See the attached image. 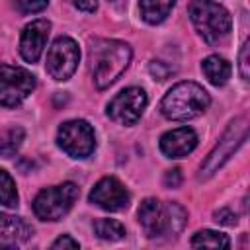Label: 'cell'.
Returning <instances> with one entry per match:
<instances>
[{"label": "cell", "mask_w": 250, "mask_h": 250, "mask_svg": "<svg viewBox=\"0 0 250 250\" xmlns=\"http://www.w3.org/2000/svg\"><path fill=\"white\" fill-rule=\"evenodd\" d=\"M133 51L119 39H94L90 45V70L100 90L111 86L129 66Z\"/></svg>", "instance_id": "cell-1"}, {"label": "cell", "mask_w": 250, "mask_h": 250, "mask_svg": "<svg viewBox=\"0 0 250 250\" xmlns=\"http://www.w3.org/2000/svg\"><path fill=\"white\" fill-rule=\"evenodd\" d=\"M139 223L148 238L176 236L188 223V211L178 201L160 203L154 197H146L139 211Z\"/></svg>", "instance_id": "cell-2"}, {"label": "cell", "mask_w": 250, "mask_h": 250, "mask_svg": "<svg viewBox=\"0 0 250 250\" xmlns=\"http://www.w3.org/2000/svg\"><path fill=\"white\" fill-rule=\"evenodd\" d=\"M211 104V98L203 86L197 82H178L172 86L162 102H160V111L166 119L170 121H189L199 117Z\"/></svg>", "instance_id": "cell-3"}, {"label": "cell", "mask_w": 250, "mask_h": 250, "mask_svg": "<svg viewBox=\"0 0 250 250\" xmlns=\"http://www.w3.org/2000/svg\"><path fill=\"white\" fill-rule=\"evenodd\" d=\"M189 20L195 31L203 37V41L211 47L223 45L232 29L230 14L213 0H191L188 6Z\"/></svg>", "instance_id": "cell-4"}, {"label": "cell", "mask_w": 250, "mask_h": 250, "mask_svg": "<svg viewBox=\"0 0 250 250\" xmlns=\"http://www.w3.org/2000/svg\"><path fill=\"white\" fill-rule=\"evenodd\" d=\"M248 135V121L246 117H236L229 123V127L225 129V133L221 135L219 143L213 146V150L207 154V158L203 160V164L199 166V174L197 180L205 182L211 176H215V172H219L225 162L238 150V146L246 141Z\"/></svg>", "instance_id": "cell-5"}, {"label": "cell", "mask_w": 250, "mask_h": 250, "mask_svg": "<svg viewBox=\"0 0 250 250\" xmlns=\"http://www.w3.org/2000/svg\"><path fill=\"white\" fill-rule=\"evenodd\" d=\"M78 195L80 189L72 182L45 188L33 199V213L41 221H59L72 209Z\"/></svg>", "instance_id": "cell-6"}, {"label": "cell", "mask_w": 250, "mask_h": 250, "mask_svg": "<svg viewBox=\"0 0 250 250\" xmlns=\"http://www.w3.org/2000/svg\"><path fill=\"white\" fill-rule=\"evenodd\" d=\"M57 145L70 158H88L96 148V135L88 121L70 119L64 121L57 131Z\"/></svg>", "instance_id": "cell-7"}, {"label": "cell", "mask_w": 250, "mask_h": 250, "mask_svg": "<svg viewBox=\"0 0 250 250\" xmlns=\"http://www.w3.org/2000/svg\"><path fill=\"white\" fill-rule=\"evenodd\" d=\"M35 88V76L21 66L0 64V105L18 107Z\"/></svg>", "instance_id": "cell-8"}, {"label": "cell", "mask_w": 250, "mask_h": 250, "mask_svg": "<svg viewBox=\"0 0 250 250\" xmlns=\"http://www.w3.org/2000/svg\"><path fill=\"white\" fill-rule=\"evenodd\" d=\"M78 61H80L78 43L72 37L62 35V37H57L49 47L45 68L51 78H55L57 82H64L76 72Z\"/></svg>", "instance_id": "cell-9"}, {"label": "cell", "mask_w": 250, "mask_h": 250, "mask_svg": "<svg viewBox=\"0 0 250 250\" xmlns=\"http://www.w3.org/2000/svg\"><path fill=\"white\" fill-rule=\"evenodd\" d=\"M148 104V98H146V92L143 88H137V86H131V88H125L121 90L109 104H107V117L111 121H115L117 125H125V127H131L135 125L145 107Z\"/></svg>", "instance_id": "cell-10"}, {"label": "cell", "mask_w": 250, "mask_h": 250, "mask_svg": "<svg viewBox=\"0 0 250 250\" xmlns=\"http://www.w3.org/2000/svg\"><path fill=\"white\" fill-rule=\"evenodd\" d=\"M90 201L105 211H121L129 205L131 201V193L129 189L113 176H105L102 178L90 191Z\"/></svg>", "instance_id": "cell-11"}, {"label": "cell", "mask_w": 250, "mask_h": 250, "mask_svg": "<svg viewBox=\"0 0 250 250\" xmlns=\"http://www.w3.org/2000/svg\"><path fill=\"white\" fill-rule=\"evenodd\" d=\"M51 31V21L45 18L27 23L20 37V55L25 62H37L45 51L47 37Z\"/></svg>", "instance_id": "cell-12"}, {"label": "cell", "mask_w": 250, "mask_h": 250, "mask_svg": "<svg viewBox=\"0 0 250 250\" xmlns=\"http://www.w3.org/2000/svg\"><path fill=\"white\" fill-rule=\"evenodd\" d=\"M197 146V135L191 127H178L160 137V150L166 158H184Z\"/></svg>", "instance_id": "cell-13"}, {"label": "cell", "mask_w": 250, "mask_h": 250, "mask_svg": "<svg viewBox=\"0 0 250 250\" xmlns=\"http://www.w3.org/2000/svg\"><path fill=\"white\" fill-rule=\"evenodd\" d=\"M33 229L16 215L0 213V248H16L31 236Z\"/></svg>", "instance_id": "cell-14"}, {"label": "cell", "mask_w": 250, "mask_h": 250, "mask_svg": "<svg viewBox=\"0 0 250 250\" xmlns=\"http://www.w3.org/2000/svg\"><path fill=\"white\" fill-rule=\"evenodd\" d=\"M201 70L205 74V78L213 84V86H225L232 74V66L225 57L219 55H209L207 59H203L201 62Z\"/></svg>", "instance_id": "cell-15"}, {"label": "cell", "mask_w": 250, "mask_h": 250, "mask_svg": "<svg viewBox=\"0 0 250 250\" xmlns=\"http://www.w3.org/2000/svg\"><path fill=\"white\" fill-rule=\"evenodd\" d=\"M174 4L176 0H139V12L146 23L156 25L168 18Z\"/></svg>", "instance_id": "cell-16"}, {"label": "cell", "mask_w": 250, "mask_h": 250, "mask_svg": "<svg viewBox=\"0 0 250 250\" xmlns=\"http://www.w3.org/2000/svg\"><path fill=\"white\" fill-rule=\"evenodd\" d=\"M189 244L193 248H230V240L227 234L219 230H209V229L195 232Z\"/></svg>", "instance_id": "cell-17"}, {"label": "cell", "mask_w": 250, "mask_h": 250, "mask_svg": "<svg viewBox=\"0 0 250 250\" xmlns=\"http://www.w3.org/2000/svg\"><path fill=\"white\" fill-rule=\"evenodd\" d=\"M94 232L102 240H121L125 236V227L115 219H96L94 221Z\"/></svg>", "instance_id": "cell-18"}, {"label": "cell", "mask_w": 250, "mask_h": 250, "mask_svg": "<svg viewBox=\"0 0 250 250\" xmlns=\"http://www.w3.org/2000/svg\"><path fill=\"white\" fill-rule=\"evenodd\" d=\"M23 139H25V131L21 127L8 129L4 135H0V156H4V158L14 156L20 150Z\"/></svg>", "instance_id": "cell-19"}, {"label": "cell", "mask_w": 250, "mask_h": 250, "mask_svg": "<svg viewBox=\"0 0 250 250\" xmlns=\"http://www.w3.org/2000/svg\"><path fill=\"white\" fill-rule=\"evenodd\" d=\"M20 201L18 197V189H16V182L14 178L0 168V205L4 207H16Z\"/></svg>", "instance_id": "cell-20"}, {"label": "cell", "mask_w": 250, "mask_h": 250, "mask_svg": "<svg viewBox=\"0 0 250 250\" xmlns=\"http://www.w3.org/2000/svg\"><path fill=\"white\" fill-rule=\"evenodd\" d=\"M21 14H37L47 8L49 0H12Z\"/></svg>", "instance_id": "cell-21"}, {"label": "cell", "mask_w": 250, "mask_h": 250, "mask_svg": "<svg viewBox=\"0 0 250 250\" xmlns=\"http://www.w3.org/2000/svg\"><path fill=\"white\" fill-rule=\"evenodd\" d=\"M238 72L242 80H248L250 76V41L246 39L240 53H238Z\"/></svg>", "instance_id": "cell-22"}, {"label": "cell", "mask_w": 250, "mask_h": 250, "mask_svg": "<svg viewBox=\"0 0 250 250\" xmlns=\"http://www.w3.org/2000/svg\"><path fill=\"white\" fill-rule=\"evenodd\" d=\"M213 219L219 223V225H225V227H234L238 223V215L229 209V207H223V209H217L213 213Z\"/></svg>", "instance_id": "cell-23"}, {"label": "cell", "mask_w": 250, "mask_h": 250, "mask_svg": "<svg viewBox=\"0 0 250 250\" xmlns=\"http://www.w3.org/2000/svg\"><path fill=\"white\" fill-rule=\"evenodd\" d=\"M148 70H150V74H152L156 80H166L170 74H174L172 66H166V64L160 62V61H152V62L148 64Z\"/></svg>", "instance_id": "cell-24"}, {"label": "cell", "mask_w": 250, "mask_h": 250, "mask_svg": "<svg viewBox=\"0 0 250 250\" xmlns=\"http://www.w3.org/2000/svg\"><path fill=\"white\" fill-rule=\"evenodd\" d=\"M164 184L166 188H180L182 184V170L180 168H172L164 174Z\"/></svg>", "instance_id": "cell-25"}, {"label": "cell", "mask_w": 250, "mask_h": 250, "mask_svg": "<svg viewBox=\"0 0 250 250\" xmlns=\"http://www.w3.org/2000/svg\"><path fill=\"white\" fill-rule=\"evenodd\" d=\"M51 248H53V250H59V248H80V244H78V240H74L70 234H62V236H59V238L51 244Z\"/></svg>", "instance_id": "cell-26"}, {"label": "cell", "mask_w": 250, "mask_h": 250, "mask_svg": "<svg viewBox=\"0 0 250 250\" xmlns=\"http://www.w3.org/2000/svg\"><path fill=\"white\" fill-rule=\"evenodd\" d=\"M70 4L74 8H78L80 12H96L98 10V0H70Z\"/></svg>", "instance_id": "cell-27"}]
</instances>
